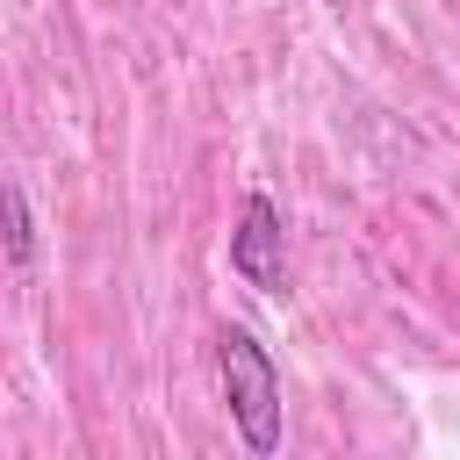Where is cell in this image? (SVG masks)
<instances>
[{
    "mask_svg": "<svg viewBox=\"0 0 460 460\" xmlns=\"http://www.w3.org/2000/svg\"><path fill=\"white\" fill-rule=\"evenodd\" d=\"M216 374H223V402H230L244 453L273 460L280 453V367H273V352L244 323H223L216 331Z\"/></svg>",
    "mask_w": 460,
    "mask_h": 460,
    "instance_id": "1",
    "label": "cell"
},
{
    "mask_svg": "<svg viewBox=\"0 0 460 460\" xmlns=\"http://www.w3.org/2000/svg\"><path fill=\"white\" fill-rule=\"evenodd\" d=\"M230 273L259 295L288 288V216L273 208V194H244L237 201V230H230Z\"/></svg>",
    "mask_w": 460,
    "mask_h": 460,
    "instance_id": "2",
    "label": "cell"
},
{
    "mask_svg": "<svg viewBox=\"0 0 460 460\" xmlns=\"http://www.w3.org/2000/svg\"><path fill=\"white\" fill-rule=\"evenodd\" d=\"M0 223H7V266L29 273V259H36V216H29L22 180H0Z\"/></svg>",
    "mask_w": 460,
    "mask_h": 460,
    "instance_id": "3",
    "label": "cell"
}]
</instances>
